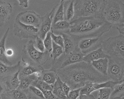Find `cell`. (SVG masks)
<instances>
[{"label":"cell","mask_w":124,"mask_h":99,"mask_svg":"<svg viewBox=\"0 0 124 99\" xmlns=\"http://www.w3.org/2000/svg\"><path fill=\"white\" fill-rule=\"evenodd\" d=\"M103 17L111 25L124 23V3L120 0H105Z\"/></svg>","instance_id":"277c9868"},{"label":"cell","mask_w":124,"mask_h":99,"mask_svg":"<svg viewBox=\"0 0 124 99\" xmlns=\"http://www.w3.org/2000/svg\"><path fill=\"white\" fill-rule=\"evenodd\" d=\"M6 88L5 83L4 84L3 83L0 82V95L5 93V90Z\"/></svg>","instance_id":"ee69618b"},{"label":"cell","mask_w":124,"mask_h":99,"mask_svg":"<svg viewBox=\"0 0 124 99\" xmlns=\"http://www.w3.org/2000/svg\"><path fill=\"white\" fill-rule=\"evenodd\" d=\"M19 5L23 8H27L28 7L29 0H18Z\"/></svg>","instance_id":"ab89813d"},{"label":"cell","mask_w":124,"mask_h":99,"mask_svg":"<svg viewBox=\"0 0 124 99\" xmlns=\"http://www.w3.org/2000/svg\"><path fill=\"white\" fill-rule=\"evenodd\" d=\"M13 99H28V96L24 91L17 89L8 91Z\"/></svg>","instance_id":"4dcf8cb0"},{"label":"cell","mask_w":124,"mask_h":99,"mask_svg":"<svg viewBox=\"0 0 124 99\" xmlns=\"http://www.w3.org/2000/svg\"><path fill=\"white\" fill-rule=\"evenodd\" d=\"M70 24L69 22L63 20L52 24L51 32L56 35L68 33L70 30Z\"/></svg>","instance_id":"9a60e30c"},{"label":"cell","mask_w":124,"mask_h":99,"mask_svg":"<svg viewBox=\"0 0 124 99\" xmlns=\"http://www.w3.org/2000/svg\"><path fill=\"white\" fill-rule=\"evenodd\" d=\"M62 82L71 90L82 88L88 83H101L109 81L108 76L97 71L91 63L82 61L56 71Z\"/></svg>","instance_id":"6da1fadb"},{"label":"cell","mask_w":124,"mask_h":99,"mask_svg":"<svg viewBox=\"0 0 124 99\" xmlns=\"http://www.w3.org/2000/svg\"><path fill=\"white\" fill-rule=\"evenodd\" d=\"M85 55L82 53L78 47L69 54L63 53L59 58L52 62L51 69L54 71L63 69L68 66L83 61Z\"/></svg>","instance_id":"52a82bcc"},{"label":"cell","mask_w":124,"mask_h":99,"mask_svg":"<svg viewBox=\"0 0 124 99\" xmlns=\"http://www.w3.org/2000/svg\"><path fill=\"white\" fill-rule=\"evenodd\" d=\"M108 63V58H106L93 61L91 64L97 71L102 74L107 76Z\"/></svg>","instance_id":"7402d4cb"},{"label":"cell","mask_w":124,"mask_h":99,"mask_svg":"<svg viewBox=\"0 0 124 99\" xmlns=\"http://www.w3.org/2000/svg\"><path fill=\"white\" fill-rule=\"evenodd\" d=\"M110 99H122V98H110Z\"/></svg>","instance_id":"bcb514c9"},{"label":"cell","mask_w":124,"mask_h":99,"mask_svg":"<svg viewBox=\"0 0 124 99\" xmlns=\"http://www.w3.org/2000/svg\"><path fill=\"white\" fill-rule=\"evenodd\" d=\"M52 53L50 55L53 61L56 60L64 53V49L60 46L53 42V49Z\"/></svg>","instance_id":"f1b7e54d"},{"label":"cell","mask_w":124,"mask_h":99,"mask_svg":"<svg viewBox=\"0 0 124 99\" xmlns=\"http://www.w3.org/2000/svg\"><path fill=\"white\" fill-rule=\"evenodd\" d=\"M12 9V5L9 3L0 0V26L9 20Z\"/></svg>","instance_id":"5bb4252c"},{"label":"cell","mask_w":124,"mask_h":99,"mask_svg":"<svg viewBox=\"0 0 124 99\" xmlns=\"http://www.w3.org/2000/svg\"><path fill=\"white\" fill-rule=\"evenodd\" d=\"M99 94L97 99H110L113 89L111 88H103L99 90Z\"/></svg>","instance_id":"1f68e13d"},{"label":"cell","mask_w":124,"mask_h":99,"mask_svg":"<svg viewBox=\"0 0 124 99\" xmlns=\"http://www.w3.org/2000/svg\"><path fill=\"white\" fill-rule=\"evenodd\" d=\"M117 29L119 32L120 34L124 35V23L121 25L117 26Z\"/></svg>","instance_id":"f6af8a7d"},{"label":"cell","mask_w":124,"mask_h":99,"mask_svg":"<svg viewBox=\"0 0 124 99\" xmlns=\"http://www.w3.org/2000/svg\"><path fill=\"white\" fill-rule=\"evenodd\" d=\"M124 95V82L114 87L110 98H122Z\"/></svg>","instance_id":"f546056e"},{"label":"cell","mask_w":124,"mask_h":99,"mask_svg":"<svg viewBox=\"0 0 124 99\" xmlns=\"http://www.w3.org/2000/svg\"><path fill=\"white\" fill-rule=\"evenodd\" d=\"M122 83H124V77H123V79L122 80Z\"/></svg>","instance_id":"7dc6e473"},{"label":"cell","mask_w":124,"mask_h":99,"mask_svg":"<svg viewBox=\"0 0 124 99\" xmlns=\"http://www.w3.org/2000/svg\"><path fill=\"white\" fill-rule=\"evenodd\" d=\"M103 41L101 37L83 39L79 42L78 46L82 53L85 55L101 47Z\"/></svg>","instance_id":"8fae6325"},{"label":"cell","mask_w":124,"mask_h":99,"mask_svg":"<svg viewBox=\"0 0 124 99\" xmlns=\"http://www.w3.org/2000/svg\"><path fill=\"white\" fill-rule=\"evenodd\" d=\"M45 99H57L53 94L52 91H46L42 92Z\"/></svg>","instance_id":"f35d334b"},{"label":"cell","mask_w":124,"mask_h":99,"mask_svg":"<svg viewBox=\"0 0 124 99\" xmlns=\"http://www.w3.org/2000/svg\"><path fill=\"white\" fill-rule=\"evenodd\" d=\"M14 54V51L13 49L11 48L6 49L5 55L7 57H11L13 56Z\"/></svg>","instance_id":"b9f144b4"},{"label":"cell","mask_w":124,"mask_h":99,"mask_svg":"<svg viewBox=\"0 0 124 99\" xmlns=\"http://www.w3.org/2000/svg\"><path fill=\"white\" fill-rule=\"evenodd\" d=\"M107 76L109 81H122L124 75V59L119 57L108 56Z\"/></svg>","instance_id":"ba28073f"},{"label":"cell","mask_w":124,"mask_h":99,"mask_svg":"<svg viewBox=\"0 0 124 99\" xmlns=\"http://www.w3.org/2000/svg\"><path fill=\"white\" fill-rule=\"evenodd\" d=\"M16 19L23 24L39 29L41 23L42 17L33 11H26L19 13Z\"/></svg>","instance_id":"30bf717a"},{"label":"cell","mask_w":124,"mask_h":99,"mask_svg":"<svg viewBox=\"0 0 124 99\" xmlns=\"http://www.w3.org/2000/svg\"><path fill=\"white\" fill-rule=\"evenodd\" d=\"M28 89L30 92L32 93L36 97L41 99H45L42 92L40 90L37 88V87L33 85H30L29 86Z\"/></svg>","instance_id":"d590c367"},{"label":"cell","mask_w":124,"mask_h":99,"mask_svg":"<svg viewBox=\"0 0 124 99\" xmlns=\"http://www.w3.org/2000/svg\"><path fill=\"white\" fill-rule=\"evenodd\" d=\"M122 83V81L116 82L110 81H108L101 83H88L82 88L80 93V95H90L92 92L102 88H109L113 89L114 87L117 84H120Z\"/></svg>","instance_id":"4fadbf2b"},{"label":"cell","mask_w":124,"mask_h":99,"mask_svg":"<svg viewBox=\"0 0 124 99\" xmlns=\"http://www.w3.org/2000/svg\"><path fill=\"white\" fill-rule=\"evenodd\" d=\"M51 36L53 41L61 46L64 49V39L62 35H56L51 33Z\"/></svg>","instance_id":"836d02e7"},{"label":"cell","mask_w":124,"mask_h":99,"mask_svg":"<svg viewBox=\"0 0 124 99\" xmlns=\"http://www.w3.org/2000/svg\"><path fill=\"white\" fill-rule=\"evenodd\" d=\"M57 6L54 7L50 12L46 13L44 16L42 17L41 23L39 31L38 37L44 40L48 33L51 30L54 14Z\"/></svg>","instance_id":"7c38bea8"},{"label":"cell","mask_w":124,"mask_h":99,"mask_svg":"<svg viewBox=\"0 0 124 99\" xmlns=\"http://www.w3.org/2000/svg\"><path fill=\"white\" fill-rule=\"evenodd\" d=\"M14 28L15 35L21 39L29 38L35 39L38 36L39 31V29L23 24L16 19Z\"/></svg>","instance_id":"9c48e42d"},{"label":"cell","mask_w":124,"mask_h":99,"mask_svg":"<svg viewBox=\"0 0 124 99\" xmlns=\"http://www.w3.org/2000/svg\"><path fill=\"white\" fill-rule=\"evenodd\" d=\"M122 99H124V95L122 97Z\"/></svg>","instance_id":"c3c4849f"},{"label":"cell","mask_w":124,"mask_h":99,"mask_svg":"<svg viewBox=\"0 0 124 99\" xmlns=\"http://www.w3.org/2000/svg\"><path fill=\"white\" fill-rule=\"evenodd\" d=\"M21 62H18L16 65L14 66H8L0 62V77L6 76L10 74H14L21 68Z\"/></svg>","instance_id":"cb8c5ba5"},{"label":"cell","mask_w":124,"mask_h":99,"mask_svg":"<svg viewBox=\"0 0 124 99\" xmlns=\"http://www.w3.org/2000/svg\"><path fill=\"white\" fill-rule=\"evenodd\" d=\"M20 69L14 74L8 76L5 81V85L7 88L9 90H14L18 89L20 84V81L19 78Z\"/></svg>","instance_id":"ffe728a7"},{"label":"cell","mask_w":124,"mask_h":99,"mask_svg":"<svg viewBox=\"0 0 124 99\" xmlns=\"http://www.w3.org/2000/svg\"><path fill=\"white\" fill-rule=\"evenodd\" d=\"M60 84L62 90L63 91L65 95L68 97L69 92L71 90V88L67 84L62 82L61 79L60 81Z\"/></svg>","instance_id":"74e56055"},{"label":"cell","mask_w":124,"mask_h":99,"mask_svg":"<svg viewBox=\"0 0 124 99\" xmlns=\"http://www.w3.org/2000/svg\"><path fill=\"white\" fill-rule=\"evenodd\" d=\"M58 76L55 71L52 69L44 70L41 72V75L39 79L44 81L50 85H53L57 79Z\"/></svg>","instance_id":"ac0fdd59"},{"label":"cell","mask_w":124,"mask_h":99,"mask_svg":"<svg viewBox=\"0 0 124 99\" xmlns=\"http://www.w3.org/2000/svg\"><path fill=\"white\" fill-rule=\"evenodd\" d=\"M70 23V30L67 34L78 43L83 39L101 37L112 26L102 17H79Z\"/></svg>","instance_id":"7a4b0ae2"},{"label":"cell","mask_w":124,"mask_h":99,"mask_svg":"<svg viewBox=\"0 0 124 99\" xmlns=\"http://www.w3.org/2000/svg\"><path fill=\"white\" fill-rule=\"evenodd\" d=\"M81 88L71 90L69 92L68 98V99H77L80 97V93Z\"/></svg>","instance_id":"8d00e7d4"},{"label":"cell","mask_w":124,"mask_h":99,"mask_svg":"<svg viewBox=\"0 0 124 99\" xmlns=\"http://www.w3.org/2000/svg\"><path fill=\"white\" fill-rule=\"evenodd\" d=\"M51 32H49L44 39L45 48L49 52L52 51L53 49V40L51 36Z\"/></svg>","instance_id":"d6a6232c"},{"label":"cell","mask_w":124,"mask_h":99,"mask_svg":"<svg viewBox=\"0 0 124 99\" xmlns=\"http://www.w3.org/2000/svg\"><path fill=\"white\" fill-rule=\"evenodd\" d=\"M19 78L20 81V84L18 89L23 91L28 89L33 82L39 79L34 74L28 76H20Z\"/></svg>","instance_id":"603a6c76"},{"label":"cell","mask_w":124,"mask_h":99,"mask_svg":"<svg viewBox=\"0 0 124 99\" xmlns=\"http://www.w3.org/2000/svg\"><path fill=\"white\" fill-rule=\"evenodd\" d=\"M0 99H13L8 92L4 93L0 95Z\"/></svg>","instance_id":"60d3db41"},{"label":"cell","mask_w":124,"mask_h":99,"mask_svg":"<svg viewBox=\"0 0 124 99\" xmlns=\"http://www.w3.org/2000/svg\"><path fill=\"white\" fill-rule=\"evenodd\" d=\"M101 47L108 56L119 57L124 59V35L111 37L103 40Z\"/></svg>","instance_id":"8992f818"},{"label":"cell","mask_w":124,"mask_h":99,"mask_svg":"<svg viewBox=\"0 0 124 99\" xmlns=\"http://www.w3.org/2000/svg\"><path fill=\"white\" fill-rule=\"evenodd\" d=\"M74 1L72 0H65L64 4V20L70 22L74 15Z\"/></svg>","instance_id":"d6986e66"},{"label":"cell","mask_w":124,"mask_h":99,"mask_svg":"<svg viewBox=\"0 0 124 99\" xmlns=\"http://www.w3.org/2000/svg\"><path fill=\"white\" fill-rule=\"evenodd\" d=\"M105 3V0H74V15L73 19L88 17H103Z\"/></svg>","instance_id":"3957f363"},{"label":"cell","mask_w":124,"mask_h":99,"mask_svg":"<svg viewBox=\"0 0 124 99\" xmlns=\"http://www.w3.org/2000/svg\"><path fill=\"white\" fill-rule=\"evenodd\" d=\"M77 99H95L94 97L90 94V95H80Z\"/></svg>","instance_id":"7bdbcfd3"},{"label":"cell","mask_w":124,"mask_h":99,"mask_svg":"<svg viewBox=\"0 0 124 99\" xmlns=\"http://www.w3.org/2000/svg\"><path fill=\"white\" fill-rule=\"evenodd\" d=\"M35 99H37V97H35ZM39 99H40V98H39Z\"/></svg>","instance_id":"681fc988"},{"label":"cell","mask_w":124,"mask_h":99,"mask_svg":"<svg viewBox=\"0 0 124 99\" xmlns=\"http://www.w3.org/2000/svg\"><path fill=\"white\" fill-rule=\"evenodd\" d=\"M65 0H61L60 4L57 5L53 17L52 24H54L58 22L64 20V4Z\"/></svg>","instance_id":"484cf974"},{"label":"cell","mask_w":124,"mask_h":99,"mask_svg":"<svg viewBox=\"0 0 124 99\" xmlns=\"http://www.w3.org/2000/svg\"><path fill=\"white\" fill-rule=\"evenodd\" d=\"M108 56L106 54L102 48L100 47L85 55L83 58V61L91 63L93 61L108 58Z\"/></svg>","instance_id":"2e32d148"},{"label":"cell","mask_w":124,"mask_h":99,"mask_svg":"<svg viewBox=\"0 0 124 99\" xmlns=\"http://www.w3.org/2000/svg\"><path fill=\"white\" fill-rule=\"evenodd\" d=\"M61 35L64 39V52L65 53L69 54L78 47V42H76L70 35L67 33H63Z\"/></svg>","instance_id":"e0dca14e"},{"label":"cell","mask_w":124,"mask_h":99,"mask_svg":"<svg viewBox=\"0 0 124 99\" xmlns=\"http://www.w3.org/2000/svg\"><path fill=\"white\" fill-rule=\"evenodd\" d=\"M49 52L45 51L42 52L35 46V41L31 39L24 46L23 50L22 61H28L31 64L42 67L48 61Z\"/></svg>","instance_id":"5b68a950"},{"label":"cell","mask_w":124,"mask_h":99,"mask_svg":"<svg viewBox=\"0 0 124 99\" xmlns=\"http://www.w3.org/2000/svg\"><path fill=\"white\" fill-rule=\"evenodd\" d=\"M60 81L61 79L58 76L54 84L52 92L57 99H68L61 88Z\"/></svg>","instance_id":"4316f807"},{"label":"cell","mask_w":124,"mask_h":99,"mask_svg":"<svg viewBox=\"0 0 124 99\" xmlns=\"http://www.w3.org/2000/svg\"><path fill=\"white\" fill-rule=\"evenodd\" d=\"M35 46L37 49L41 52H43L45 51V48L43 40L38 36L35 38Z\"/></svg>","instance_id":"e575fe53"},{"label":"cell","mask_w":124,"mask_h":99,"mask_svg":"<svg viewBox=\"0 0 124 99\" xmlns=\"http://www.w3.org/2000/svg\"><path fill=\"white\" fill-rule=\"evenodd\" d=\"M44 69L42 67L31 64L26 67L20 68L19 77L31 75L37 72H42Z\"/></svg>","instance_id":"d4e9b609"},{"label":"cell","mask_w":124,"mask_h":99,"mask_svg":"<svg viewBox=\"0 0 124 99\" xmlns=\"http://www.w3.org/2000/svg\"><path fill=\"white\" fill-rule=\"evenodd\" d=\"M31 85L37 87L42 92L46 91H52L53 87V85H49L44 81L39 79L33 82Z\"/></svg>","instance_id":"83f0119b"},{"label":"cell","mask_w":124,"mask_h":99,"mask_svg":"<svg viewBox=\"0 0 124 99\" xmlns=\"http://www.w3.org/2000/svg\"><path fill=\"white\" fill-rule=\"evenodd\" d=\"M9 29L8 28L5 33L2 39L0 40V62L8 66H12V63L8 59L5 55V44L8 35L9 33Z\"/></svg>","instance_id":"44dd1931"}]
</instances>
